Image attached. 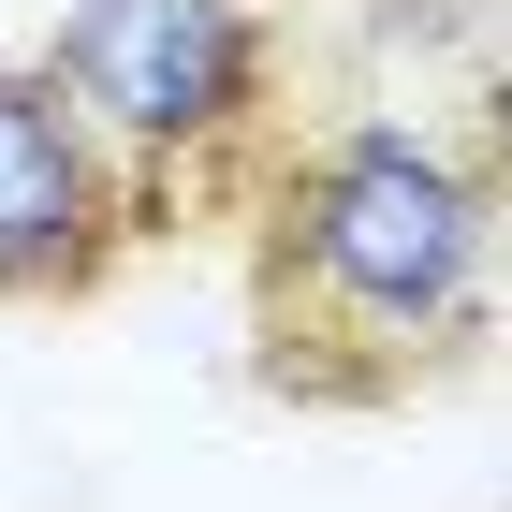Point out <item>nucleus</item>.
Listing matches in <instances>:
<instances>
[{
  "label": "nucleus",
  "mask_w": 512,
  "mask_h": 512,
  "mask_svg": "<svg viewBox=\"0 0 512 512\" xmlns=\"http://www.w3.org/2000/svg\"><path fill=\"white\" fill-rule=\"evenodd\" d=\"M498 322V132L337 118L249 176V337L308 410L439 395Z\"/></svg>",
  "instance_id": "f257e3e1"
},
{
  "label": "nucleus",
  "mask_w": 512,
  "mask_h": 512,
  "mask_svg": "<svg viewBox=\"0 0 512 512\" xmlns=\"http://www.w3.org/2000/svg\"><path fill=\"white\" fill-rule=\"evenodd\" d=\"M44 74L118 147L147 235L249 205L278 147V0H74L44 30Z\"/></svg>",
  "instance_id": "f03ea898"
},
{
  "label": "nucleus",
  "mask_w": 512,
  "mask_h": 512,
  "mask_svg": "<svg viewBox=\"0 0 512 512\" xmlns=\"http://www.w3.org/2000/svg\"><path fill=\"white\" fill-rule=\"evenodd\" d=\"M147 249L118 147L74 118L44 59H0V308H74Z\"/></svg>",
  "instance_id": "7ed1b4c3"
}]
</instances>
